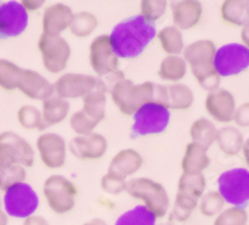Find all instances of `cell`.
I'll return each instance as SVG.
<instances>
[{"label": "cell", "mask_w": 249, "mask_h": 225, "mask_svg": "<svg viewBox=\"0 0 249 225\" xmlns=\"http://www.w3.org/2000/svg\"><path fill=\"white\" fill-rule=\"evenodd\" d=\"M156 34L155 24L136 14L115 25L110 40L119 59H136L152 42Z\"/></svg>", "instance_id": "cell-1"}, {"label": "cell", "mask_w": 249, "mask_h": 225, "mask_svg": "<svg viewBox=\"0 0 249 225\" xmlns=\"http://www.w3.org/2000/svg\"><path fill=\"white\" fill-rule=\"evenodd\" d=\"M217 48L212 40H198L184 49V61L190 66L199 86L208 92L218 90L221 76L214 69V55Z\"/></svg>", "instance_id": "cell-2"}, {"label": "cell", "mask_w": 249, "mask_h": 225, "mask_svg": "<svg viewBox=\"0 0 249 225\" xmlns=\"http://www.w3.org/2000/svg\"><path fill=\"white\" fill-rule=\"evenodd\" d=\"M110 93L111 100L120 112L126 116H132L142 104L153 101L155 84L147 81L135 85L131 80L121 77L113 84Z\"/></svg>", "instance_id": "cell-3"}, {"label": "cell", "mask_w": 249, "mask_h": 225, "mask_svg": "<svg viewBox=\"0 0 249 225\" xmlns=\"http://www.w3.org/2000/svg\"><path fill=\"white\" fill-rule=\"evenodd\" d=\"M126 191L135 199L144 203L143 206L157 219L163 218L170 208V197L163 186L150 178H136L127 182Z\"/></svg>", "instance_id": "cell-4"}, {"label": "cell", "mask_w": 249, "mask_h": 225, "mask_svg": "<svg viewBox=\"0 0 249 225\" xmlns=\"http://www.w3.org/2000/svg\"><path fill=\"white\" fill-rule=\"evenodd\" d=\"M132 117L130 136L131 138H139L163 133L170 124L171 112L161 104L151 101L137 108Z\"/></svg>", "instance_id": "cell-5"}, {"label": "cell", "mask_w": 249, "mask_h": 225, "mask_svg": "<svg viewBox=\"0 0 249 225\" xmlns=\"http://www.w3.org/2000/svg\"><path fill=\"white\" fill-rule=\"evenodd\" d=\"M43 193L49 208L57 215L70 213L76 206L79 190L70 179L61 174H53L44 182Z\"/></svg>", "instance_id": "cell-6"}, {"label": "cell", "mask_w": 249, "mask_h": 225, "mask_svg": "<svg viewBox=\"0 0 249 225\" xmlns=\"http://www.w3.org/2000/svg\"><path fill=\"white\" fill-rule=\"evenodd\" d=\"M39 204V195L33 187L25 182L9 187L4 193L3 207L8 217L26 219L34 215Z\"/></svg>", "instance_id": "cell-7"}, {"label": "cell", "mask_w": 249, "mask_h": 225, "mask_svg": "<svg viewBox=\"0 0 249 225\" xmlns=\"http://www.w3.org/2000/svg\"><path fill=\"white\" fill-rule=\"evenodd\" d=\"M89 59L91 69L99 79L104 76H113L117 77V80L124 77L120 70L119 56L113 50L110 35H100L91 41Z\"/></svg>", "instance_id": "cell-8"}, {"label": "cell", "mask_w": 249, "mask_h": 225, "mask_svg": "<svg viewBox=\"0 0 249 225\" xmlns=\"http://www.w3.org/2000/svg\"><path fill=\"white\" fill-rule=\"evenodd\" d=\"M218 193L232 207L244 208L249 203V171L246 168L228 169L217 180Z\"/></svg>", "instance_id": "cell-9"}, {"label": "cell", "mask_w": 249, "mask_h": 225, "mask_svg": "<svg viewBox=\"0 0 249 225\" xmlns=\"http://www.w3.org/2000/svg\"><path fill=\"white\" fill-rule=\"evenodd\" d=\"M55 95L64 100L84 99L93 91H107L105 82L85 73H64L54 85Z\"/></svg>", "instance_id": "cell-10"}, {"label": "cell", "mask_w": 249, "mask_h": 225, "mask_svg": "<svg viewBox=\"0 0 249 225\" xmlns=\"http://www.w3.org/2000/svg\"><path fill=\"white\" fill-rule=\"evenodd\" d=\"M43 66L48 72L60 73L65 70L71 56V48L64 37L43 34L37 42Z\"/></svg>", "instance_id": "cell-11"}, {"label": "cell", "mask_w": 249, "mask_h": 225, "mask_svg": "<svg viewBox=\"0 0 249 225\" xmlns=\"http://www.w3.org/2000/svg\"><path fill=\"white\" fill-rule=\"evenodd\" d=\"M214 69L221 77L239 75L249 68V50L238 42H231L217 49Z\"/></svg>", "instance_id": "cell-12"}, {"label": "cell", "mask_w": 249, "mask_h": 225, "mask_svg": "<svg viewBox=\"0 0 249 225\" xmlns=\"http://www.w3.org/2000/svg\"><path fill=\"white\" fill-rule=\"evenodd\" d=\"M29 13L19 1L0 4V41L17 37L26 30Z\"/></svg>", "instance_id": "cell-13"}, {"label": "cell", "mask_w": 249, "mask_h": 225, "mask_svg": "<svg viewBox=\"0 0 249 225\" xmlns=\"http://www.w3.org/2000/svg\"><path fill=\"white\" fill-rule=\"evenodd\" d=\"M153 101L161 104L168 110H188L195 102L193 91L183 84H172L168 86L155 84Z\"/></svg>", "instance_id": "cell-14"}, {"label": "cell", "mask_w": 249, "mask_h": 225, "mask_svg": "<svg viewBox=\"0 0 249 225\" xmlns=\"http://www.w3.org/2000/svg\"><path fill=\"white\" fill-rule=\"evenodd\" d=\"M36 148L44 166L50 169H59L66 163L65 139L57 133L46 132L39 136Z\"/></svg>", "instance_id": "cell-15"}, {"label": "cell", "mask_w": 249, "mask_h": 225, "mask_svg": "<svg viewBox=\"0 0 249 225\" xmlns=\"http://www.w3.org/2000/svg\"><path fill=\"white\" fill-rule=\"evenodd\" d=\"M70 151L76 158L82 160L100 159L107 152V139L100 133L88 136H76L70 141Z\"/></svg>", "instance_id": "cell-16"}, {"label": "cell", "mask_w": 249, "mask_h": 225, "mask_svg": "<svg viewBox=\"0 0 249 225\" xmlns=\"http://www.w3.org/2000/svg\"><path fill=\"white\" fill-rule=\"evenodd\" d=\"M25 179V167L5 144L0 143V190L5 191L9 187Z\"/></svg>", "instance_id": "cell-17"}, {"label": "cell", "mask_w": 249, "mask_h": 225, "mask_svg": "<svg viewBox=\"0 0 249 225\" xmlns=\"http://www.w3.org/2000/svg\"><path fill=\"white\" fill-rule=\"evenodd\" d=\"M204 106L208 115L221 123L233 121L237 110L234 96L228 90H215L208 93Z\"/></svg>", "instance_id": "cell-18"}, {"label": "cell", "mask_w": 249, "mask_h": 225, "mask_svg": "<svg viewBox=\"0 0 249 225\" xmlns=\"http://www.w3.org/2000/svg\"><path fill=\"white\" fill-rule=\"evenodd\" d=\"M18 90L29 99L37 101H45L55 93L54 85L50 84L41 73L30 69H23Z\"/></svg>", "instance_id": "cell-19"}, {"label": "cell", "mask_w": 249, "mask_h": 225, "mask_svg": "<svg viewBox=\"0 0 249 225\" xmlns=\"http://www.w3.org/2000/svg\"><path fill=\"white\" fill-rule=\"evenodd\" d=\"M74 13L66 4H53L43 15V34L60 36L62 31L69 29Z\"/></svg>", "instance_id": "cell-20"}, {"label": "cell", "mask_w": 249, "mask_h": 225, "mask_svg": "<svg viewBox=\"0 0 249 225\" xmlns=\"http://www.w3.org/2000/svg\"><path fill=\"white\" fill-rule=\"evenodd\" d=\"M173 25L179 30H190L198 25L203 14V6L197 0H182L172 4Z\"/></svg>", "instance_id": "cell-21"}, {"label": "cell", "mask_w": 249, "mask_h": 225, "mask_svg": "<svg viewBox=\"0 0 249 225\" xmlns=\"http://www.w3.org/2000/svg\"><path fill=\"white\" fill-rule=\"evenodd\" d=\"M143 164V158L136 149L126 148L113 156L108 166V172L122 178L130 177L137 173Z\"/></svg>", "instance_id": "cell-22"}, {"label": "cell", "mask_w": 249, "mask_h": 225, "mask_svg": "<svg viewBox=\"0 0 249 225\" xmlns=\"http://www.w3.org/2000/svg\"><path fill=\"white\" fill-rule=\"evenodd\" d=\"M0 143L5 144L18 157L25 168H30L34 164V149L25 138L17 135L12 131H5L0 133Z\"/></svg>", "instance_id": "cell-23"}, {"label": "cell", "mask_w": 249, "mask_h": 225, "mask_svg": "<svg viewBox=\"0 0 249 225\" xmlns=\"http://www.w3.org/2000/svg\"><path fill=\"white\" fill-rule=\"evenodd\" d=\"M210 162L211 159L207 155V149L191 142V143L187 144L183 158H182V172L186 173V174L202 173L207 167L210 166Z\"/></svg>", "instance_id": "cell-24"}, {"label": "cell", "mask_w": 249, "mask_h": 225, "mask_svg": "<svg viewBox=\"0 0 249 225\" xmlns=\"http://www.w3.org/2000/svg\"><path fill=\"white\" fill-rule=\"evenodd\" d=\"M69 112H70V104L59 96L54 95L51 96L50 99L43 101L41 115H43L46 128L55 126V124H60L61 122L65 121Z\"/></svg>", "instance_id": "cell-25"}, {"label": "cell", "mask_w": 249, "mask_h": 225, "mask_svg": "<svg viewBox=\"0 0 249 225\" xmlns=\"http://www.w3.org/2000/svg\"><path fill=\"white\" fill-rule=\"evenodd\" d=\"M218 147L222 151V153L228 157L237 156L242 152L244 144V137L242 132L238 128L232 126L222 127L217 131V137H215Z\"/></svg>", "instance_id": "cell-26"}, {"label": "cell", "mask_w": 249, "mask_h": 225, "mask_svg": "<svg viewBox=\"0 0 249 225\" xmlns=\"http://www.w3.org/2000/svg\"><path fill=\"white\" fill-rule=\"evenodd\" d=\"M187 73V64L183 57L178 55H168L160 64L159 76L163 81L175 82L181 81Z\"/></svg>", "instance_id": "cell-27"}, {"label": "cell", "mask_w": 249, "mask_h": 225, "mask_svg": "<svg viewBox=\"0 0 249 225\" xmlns=\"http://www.w3.org/2000/svg\"><path fill=\"white\" fill-rule=\"evenodd\" d=\"M217 128L214 124L207 119L196 120L190 128V136L193 143L208 149L215 142Z\"/></svg>", "instance_id": "cell-28"}, {"label": "cell", "mask_w": 249, "mask_h": 225, "mask_svg": "<svg viewBox=\"0 0 249 225\" xmlns=\"http://www.w3.org/2000/svg\"><path fill=\"white\" fill-rule=\"evenodd\" d=\"M221 17L224 23L233 26L249 25L246 10V1L241 0H226L221 5Z\"/></svg>", "instance_id": "cell-29"}, {"label": "cell", "mask_w": 249, "mask_h": 225, "mask_svg": "<svg viewBox=\"0 0 249 225\" xmlns=\"http://www.w3.org/2000/svg\"><path fill=\"white\" fill-rule=\"evenodd\" d=\"M106 102H107V97H106L105 91H93L82 99L81 111L92 121L100 124V122L105 119Z\"/></svg>", "instance_id": "cell-30"}, {"label": "cell", "mask_w": 249, "mask_h": 225, "mask_svg": "<svg viewBox=\"0 0 249 225\" xmlns=\"http://www.w3.org/2000/svg\"><path fill=\"white\" fill-rule=\"evenodd\" d=\"M160 45L168 55H178L183 51L184 42L182 31L175 25L166 26L157 34Z\"/></svg>", "instance_id": "cell-31"}, {"label": "cell", "mask_w": 249, "mask_h": 225, "mask_svg": "<svg viewBox=\"0 0 249 225\" xmlns=\"http://www.w3.org/2000/svg\"><path fill=\"white\" fill-rule=\"evenodd\" d=\"M207 182L203 173H197V174L182 173L178 180V191L199 202V199L204 194Z\"/></svg>", "instance_id": "cell-32"}, {"label": "cell", "mask_w": 249, "mask_h": 225, "mask_svg": "<svg viewBox=\"0 0 249 225\" xmlns=\"http://www.w3.org/2000/svg\"><path fill=\"white\" fill-rule=\"evenodd\" d=\"M99 25V20L92 13L90 12H80L74 14L72 21H71L70 29L71 34L76 37H88L96 30Z\"/></svg>", "instance_id": "cell-33"}, {"label": "cell", "mask_w": 249, "mask_h": 225, "mask_svg": "<svg viewBox=\"0 0 249 225\" xmlns=\"http://www.w3.org/2000/svg\"><path fill=\"white\" fill-rule=\"evenodd\" d=\"M157 218L144 206H136L117 218L115 225H156Z\"/></svg>", "instance_id": "cell-34"}, {"label": "cell", "mask_w": 249, "mask_h": 225, "mask_svg": "<svg viewBox=\"0 0 249 225\" xmlns=\"http://www.w3.org/2000/svg\"><path fill=\"white\" fill-rule=\"evenodd\" d=\"M23 69L15 62L6 59H0V87L5 91H14L18 88Z\"/></svg>", "instance_id": "cell-35"}, {"label": "cell", "mask_w": 249, "mask_h": 225, "mask_svg": "<svg viewBox=\"0 0 249 225\" xmlns=\"http://www.w3.org/2000/svg\"><path fill=\"white\" fill-rule=\"evenodd\" d=\"M198 200L193 199V198L188 197V195L183 194L177 191L175 199V204H173L172 213H171V220L170 222H178L183 223L190 219L193 211L198 207Z\"/></svg>", "instance_id": "cell-36"}, {"label": "cell", "mask_w": 249, "mask_h": 225, "mask_svg": "<svg viewBox=\"0 0 249 225\" xmlns=\"http://www.w3.org/2000/svg\"><path fill=\"white\" fill-rule=\"evenodd\" d=\"M18 122L25 130L44 131L46 128L41 111L31 104L21 106L18 110Z\"/></svg>", "instance_id": "cell-37"}, {"label": "cell", "mask_w": 249, "mask_h": 225, "mask_svg": "<svg viewBox=\"0 0 249 225\" xmlns=\"http://www.w3.org/2000/svg\"><path fill=\"white\" fill-rule=\"evenodd\" d=\"M248 213L244 208L231 207L223 209L215 217L213 225H247L248 224Z\"/></svg>", "instance_id": "cell-38"}, {"label": "cell", "mask_w": 249, "mask_h": 225, "mask_svg": "<svg viewBox=\"0 0 249 225\" xmlns=\"http://www.w3.org/2000/svg\"><path fill=\"white\" fill-rule=\"evenodd\" d=\"M224 199L218 191H210L199 199L198 207L202 215L207 218L217 217L224 208Z\"/></svg>", "instance_id": "cell-39"}, {"label": "cell", "mask_w": 249, "mask_h": 225, "mask_svg": "<svg viewBox=\"0 0 249 225\" xmlns=\"http://www.w3.org/2000/svg\"><path fill=\"white\" fill-rule=\"evenodd\" d=\"M167 9L166 0H143L140 4V15L155 24V21L163 17Z\"/></svg>", "instance_id": "cell-40"}, {"label": "cell", "mask_w": 249, "mask_h": 225, "mask_svg": "<svg viewBox=\"0 0 249 225\" xmlns=\"http://www.w3.org/2000/svg\"><path fill=\"white\" fill-rule=\"evenodd\" d=\"M99 123L88 117L85 113L79 110L70 117V127L77 136H88L93 132Z\"/></svg>", "instance_id": "cell-41"}, {"label": "cell", "mask_w": 249, "mask_h": 225, "mask_svg": "<svg viewBox=\"0 0 249 225\" xmlns=\"http://www.w3.org/2000/svg\"><path fill=\"white\" fill-rule=\"evenodd\" d=\"M100 186H101L102 190L108 193V194L119 195L126 191L127 180L120 177V175L107 172L106 174L102 175L101 180H100Z\"/></svg>", "instance_id": "cell-42"}, {"label": "cell", "mask_w": 249, "mask_h": 225, "mask_svg": "<svg viewBox=\"0 0 249 225\" xmlns=\"http://www.w3.org/2000/svg\"><path fill=\"white\" fill-rule=\"evenodd\" d=\"M234 122L239 127H249V102L237 107L234 113Z\"/></svg>", "instance_id": "cell-43"}, {"label": "cell", "mask_w": 249, "mask_h": 225, "mask_svg": "<svg viewBox=\"0 0 249 225\" xmlns=\"http://www.w3.org/2000/svg\"><path fill=\"white\" fill-rule=\"evenodd\" d=\"M20 3H21V5L24 6V9H25L26 12L29 13L34 12V10H37L39 8H41L45 1H43V0H24V1H20Z\"/></svg>", "instance_id": "cell-44"}, {"label": "cell", "mask_w": 249, "mask_h": 225, "mask_svg": "<svg viewBox=\"0 0 249 225\" xmlns=\"http://www.w3.org/2000/svg\"><path fill=\"white\" fill-rule=\"evenodd\" d=\"M23 225H49L48 220L43 218L41 215H31V217L24 219Z\"/></svg>", "instance_id": "cell-45"}, {"label": "cell", "mask_w": 249, "mask_h": 225, "mask_svg": "<svg viewBox=\"0 0 249 225\" xmlns=\"http://www.w3.org/2000/svg\"><path fill=\"white\" fill-rule=\"evenodd\" d=\"M241 39H242V42H243V45L249 50V25H246L243 29H242Z\"/></svg>", "instance_id": "cell-46"}, {"label": "cell", "mask_w": 249, "mask_h": 225, "mask_svg": "<svg viewBox=\"0 0 249 225\" xmlns=\"http://www.w3.org/2000/svg\"><path fill=\"white\" fill-rule=\"evenodd\" d=\"M242 152H243L244 159H246L247 164L249 166V138L247 139V141H244L243 148H242Z\"/></svg>", "instance_id": "cell-47"}, {"label": "cell", "mask_w": 249, "mask_h": 225, "mask_svg": "<svg viewBox=\"0 0 249 225\" xmlns=\"http://www.w3.org/2000/svg\"><path fill=\"white\" fill-rule=\"evenodd\" d=\"M82 225H107V223L104 219H101V218H95V219L89 220V222H86L85 224Z\"/></svg>", "instance_id": "cell-48"}, {"label": "cell", "mask_w": 249, "mask_h": 225, "mask_svg": "<svg viewBox=\"0 0 249 225\" xmlns=\"http://www.w3.org/2000/svg\"><path fill=\"white\" fill-rule=\"evenodd\" d=\"M0 225H8V215L3 209H0Z\"/></svg>", "instance_id": "cell-49"}, {"label": "cell", "mask_w": 249, "mask_h": 225, "mask_svg": "<svg viewBox=\"0 0 249 225\" xmlns=\"http://www.w3.org/2000/svg\"><path fill=\"white\" fill-rule=\"evenodd\" d=\"M246 10H247V15H248V19H249V1H246Z\"/></svg>", "instance_id": "cell-50"}, {"label": "cell", "mask_w": 249, "mask_h": 225, "mask_svg": "<svg viewBox=\"0 0 249 225\" xmlns=\"http://www.w3.org/2000/svg\"><path fill=\"white\" fill-rule=\"evenodd\" d=\"M156 225H175V223L167 222V223H161V224H156Z\"/></svg>", "instance_id": "cell-51"}, {"label": "cell", "mask_w": 249, "mask_h": 225, "mask_svg": "<svg viewBox=\"0 0 249 225\" xmlns=\"http://www.w3.org/2000/svg\"><path fill=\"white\" fill-rule=\"evenodd\" d=\"M1 206H3V200H1V198H0V209H1Z\"/></svg>", "instance_id": "cell-52"}]
</instances>
